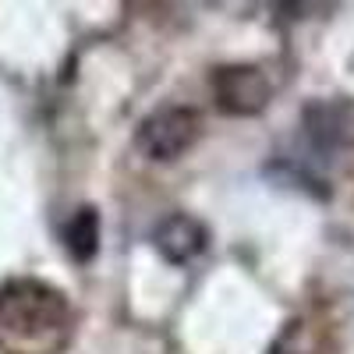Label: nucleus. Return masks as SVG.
<instances>
[{"instance_id": "obj_3", "label": "nucleus", "mask_w": 354, "mask_h": 354, "mask_svg": "<svg viewBox=\"0 0 354 354\" xmlns=\"http://www.w3.org/2000/svg\"><path fill=\"white\" fill-rule=\"evenodd\" d=\"M213 100L227 117H255L270 106L273 85L255 64H227L213 75Z\"/></svg>"}, {"instance_id": "obj_1", "label": "nucleus", "mask_w": 354, "mask_h": 354, "mask_svg": "<svg viewBox=\"0 0 354 354\" xmlns=\"http://www.w3.org/2000/svg\"><path fill=\"white\" fill-rule=\"evenodd\" d=\"M71 326V305L61 287L39 277H15L0 283V333L18 347L53 344Z\"/></svg>"}, {"instance_id": "obj_5", "label": "nucleus", "mask_w": 354, "mask_h": 354, "mask_svg": "<svg viewBox=\"0 0 354 354\" xmlns=\"http://www.w3.org/2000/svg\"><path fill=\"white\" fill-rule=\"evenodd\" d=\"M64 248H68L71 262H78V266L96 259V252H100V209L96 205L75 209V216L64 227Z\"/></svg>"}, {"instance_id": "obj_6", "label": "nucleus", "mask_w": 354, "mask_h": 354, "mask_svg": "<svg viewBox=\"0 0 354 354\" xmlns=\"http://www.w3.org/2000/svg\"><path fill=\"white\" fill-rule=\"evenodd\" d=\"M270 354H333V347L322 337V330L312 326L308 319H294L283 326V333L277 337Z\"/></svg>"}, {"instance_id": "obj_2", "label": "nucleus", "mask_w": 354, "mask_h": 354, "mask_svg": "<svg viewBox=\"0 0 354 354\" xmlns=\"http://www.w3.org/2000/svg\"><path fill=\"white\" fill-rule=\"evenodd\" d=\"M198 131H202V117L192 106H160L138 121L135 149L153 163H170L198 142Z\"/></svg>"}, {"instance_id": "obj_4", "label": "nucleus", "mask_w": 354, "mask_h": 354, "mask_svg": "<svg viewBox=\"0 0 354 354\" xmlns=\"http://www.w3.org/2000/svg\"><path fill=\"white\" fill-rule=\"evenodd\" d=\"M205 245H209V230H205L202 220H195L188 213H174V216L160 220V227L153 230V248L170 266H188L192 259H198L205 252Z\"/></svg>"}]
</instances>
